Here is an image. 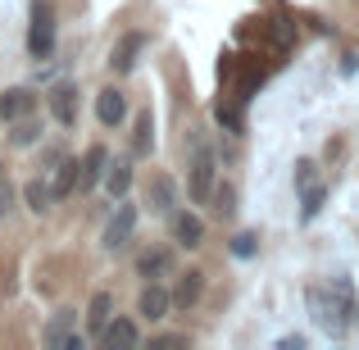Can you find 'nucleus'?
Wrapping results in <instances>:
<instances>
[{"label":"nucleus","mask_w":359,"mask_h":350,"mask_svg":"<svg viewBox=\"0 0 359 350\" xmlns=\"http://www.w3.org/2000/svg\"><path fill=\"white\" fill-rule=\"evenodd\" d=\"M305 300H309V309H314V318H318L323 332H332V337L346 332V314H351V300H355L351 282L337 278V282H327V287H309Z\"/></svg>","instance_id":"f257e3e1"},{"label":"nucleus","mask_w":359,"mask_h":350,"mask_svg":"<svg viewBox=\"0 0 359 350\" xmlns=\"http://www.w3.org/2000/svg\"><path fill=\"white\" fill-rule=\"evenodd\" d=\"M214 177H219V168H214V150L205 146V141H196L191 146V201L205 205L214 196Z\"/></svg>","instance_id":"f03ea898"},{"label":"nucleus","mask_w":359,"mask_h":350,"mask_svg":"<svg viewBox=\"0 0 359 350\" xmlns=\"http://www.w3.org/2000/svg\"><path fill=\"white\" fill-rule=\"evenodd\" d=\"M50 51H55V14L46 5H36L32 27H27V55L32 60H50Z\"/></svg>","instance_id":"7ed1b4c3"},{"label":"nucleus","mask_w":359,"mask_h":350,"mask_svg":"<svg viewBox=\"0 0 359 350\" xmlns=\"http://www.w3.org/2000/svg\"><path fill=\"white\" fill-rule=\"evenodd\" d=\"M46 346H55V350H78V346H82V337H78V314H73V309H60V314L46 323Z\"/></svg>","instance_id":"20e7f679"},{"label":"nucleus","mask_w":359,"mask_h":350,"mask_svg":"<svg viewBox=\"0 0 359 350\" xmlns=\"http://www.w3.org/2000/svg\"><path fill=\"white\" fill-rule=\"evenodd\" d=\"M132 232H137V210H132L128 201H118V210H114V219L105 223V250H123V245L132 241Z\"/></svg>","instance_id":"39448f33"},{"label":"nucleus","mask_w":359,"mask_h":350,"mask_svg":"<svg viewBox=\"0 0 359 350\" xmlns=\"http://www.w3.org/2000/svg\"><path fill=\"white\" fill-rule=\"evenodd\" d=\"M146 51V32H128L123 41L114 46V55H109V69L114 73H132L137 69V55Z\"/></svg>","instance_id":"423d86ee"},{"label":"nucleus","mask_w":359,"mask_h":350,"mask_svg":"<svg viewBox=\"0 0 359 350\" xmlns=\"http://www.w3.org/2000/svg\"><path fill=\"white\" fill-rule=\"evenodd\" d=\"M36 109V96L27 87H9L5 96H0V119L5 123H18V119H27Z\"/></svg>","instance_id":"0eeeda50"},{"label":"nucleus","mask_w":359,"mask_h":350,"mask_svg":"<svg viewBox=\"0 0 359 350\" xmlns=\"http://www.w3.org/2000/svg\"><path fill=\"white\" fill-rule=\"evenodd\" d=\"M50 114H55V123H64V128H73V123H78V87H69V82H60V87L50 91Z\"/></svg>","instance_id":"6e6552de"},{"label":"nucleus","mask_w":359,"mask_h":350,"mask_svg":"<svg viewBox=\"0 0 359 350\" xmlns=\"http://www.w3.org/2000/svg\"><path fill=\"white\" fill-rule=\"evenodd\" d=\"M105 164H109V150H105V146H91L87 155H82L78 191H91V187H100V177H105Z\"/></svg>","instance_id":"1a4fd4ad"},{"label":"nucleus","mask_w":359,"mask_h":350,"mask_svg":"<svg viewBox=\"0 0 359 350\" xmlns=\"http://www.w3.org/2000/svg\"><path fill=\"white\" fill-rule=\"evenodd\" d=\"M96 119L105 123V128H118V123L128 119V100H123L118 87H105V91L96 96Z\"/></svg>","instance_id":"9d476101"},{"label":"nucleus","mask_w":359,"mask_h":350,"mask_svg":"<svg viewBox=\"0 0 359 350\" xmlns=\"http://www.w3.org/2000/svg\"><path fill=\"white\" fill-rule=\"evenodd\" d=\"M168 305H173V296H168L164 287H155V282H150V287L137 296V314H141V318H150V323H159V318L168 314Z\"/></svg>","instance_id":"9b49d317"},{"label":"nucleus","mask_w":359,"mask_h":350,"mask_svg":"<svg viewBox=\"0 0 359 350\" xmlns=\"http://www.w3.org/2000/svg\"><path fill=\"white\" fill-rule=\"evenodd\" d=\"M201 291H205V273L201 269H187L182 278H177V287H173V305L177 309H191L196 300H201Z\"/></svg>","instance_id":"f8f14e48"},{"label":"nucleus","mask_w":359,"mask_h":350,"mask_svg":"<svg viewBox=\"0 0 359 350\" xmlns=\"http://www.w3.org/2000/svg\"><path fill=\"white\" fill-rule=\"evenodd\" d=\"M100 182H105V191L114 196V201H123V196H128V187H132V159H109Z\"/></svg>","instance_id":"ddd939ff"},{"label":"nucleus","mask_w":359,"mask_h":350,"mask_svg":"<svg viewBox=\"0 0 359 350\" xmlns=\"http://www.w3.org/2000/svg\"><path fill=\"white\" fill-rule=\"evenodd\" d=\"M109 318H114V296H109V291H96V296H91V305H87V332L100 337Z\"/></svg>","instance_id":"4468645a"},{"label":"nucleus","mask_w":359,"mask_h":350,"mask_svg":"<svg viewBox=\"0 0 359 350\" xmlns=\"http://www.w3.org/2000/svg\"><path fill=\"white\" fill-rule=\"evenodd\" d=\"M173 241L187 245V250H196V245L205 241V223L196 219V214H173Z\"/></svg>","instance_id":"2eb2a0df"},{"label":"nucleus","mask_w":359,"mask_h":350,"mask_svg":"<svg viewBox=\"0 0 359 350\" xmlns=\"http://www.w3.org/2000/svg\"><path fill=\"white\" fill-rule=\"evenodd\" d=\"M100 342H105V346H137L141 332H137V323H132V318H109L105 332H100Z\"/></svg>","instance_id":"dca6fc26"},{"label":"nucleus","mask_w":359,"mask_h":350,"mask_svg":"<svg viewBox=\"0 0 359 350\" xmlns=\"http://www.w3.org/2000/svg\"><path fill=\"white\" fill-rule=\"evenodd\" d=\"M146 201H150V210H159V214H173V201H177V187H173V177H164V173H159L155 182H150Z\"/></svg>","instance_id":"f3484780"},{"label":"nucleus","mask_w":359,"mask_h":350,"mask_svg":"<svg viewBox=\"0 0 359 350\" xmlns=\"http://www.w3.org/2000/svg\"><path fill=\"white\" fill-rule=\"evenodd\" d=\"M78 173H82L78 159H60V164H55V182H50L55 201H60V196H69V191H78Z\"/></svg>","instance_id":"a211bd4d"},{"label":"nucleus","mask_w":359,"mask_h":350,"mask_svg":"<svg viewBox=\"0 0 359 350\" xmlns=\"http://www.w3.org/2000/svg\"><path fill=\"white\" fill-rule=\"evenodd\" d=\"M155 150V119H150V109H141L137 114V132H132V155H150Z\"/></svg>","instance_id":"6ab92c4d"},{"label":"nucleus","mask_w":359,"mask_h":350,"mask_svg":"<svg viewBox=\"0 0 359 350\" xmlns=\"http://www.w3.org/2000/svg\"><path fill=\"white\" fill-rule=\"evenodd\" d=\"M23 201H27V210H32V214H46V210L55 205V191H50V182L32 177V182L23 187Z\"/></svg>","instance_id":"aec40b11"},{"label":"nucleus","mask_w":359,"mask_h":350,"mask_svg":"<svg viewBox=\"0 0 359 350\" xmlns=\"http://www.w3.org/2000/svg\"><path fill=\"white\" fill-rule=\"evenodd\" d=\"M168 269H173V255H168V250H146L137 260V273H141V278H159V273H168Z\"/></svg>","instance_id":"412c9836"},{"label":"nucleus","mask_w":359,"mask_h":350,"mask_svg":"<svg viewBox=\"0 0 359 350\" xmlns=\"http://www.w3.org/2000/svg\"><path fill=\"white\" fill-rule=\"evenodd\" d=\"M9 128H14V132H9V141H14V146H32V141L41 137V123H32V114L18 119V123H9Z\"/></svg>","instance_id":"4be33fe9"},{"label":"nucleus","mask_w":359,"mask_h":350,"mask_svg":"<svg viewBox=\"0 0 359 350\" xmlns=\"http://www.w3.org/2000/svg\"><path fill=\"white\" fill-rule=\"evenodd\" d=\"M300 196H305V210H300V219L309 223V219H314L318 210H323V196H327V191H323V187L314 182V187H305V191H300Z\"/></svg>","instance_id":"5701e85b"},{"label":"nucleus","mask_w":359,"mask_h":350,"mask_svg":"<svg viewBox=\"0 0 359 350\" xmlns=\"http://www.w3.org/2000/svg\"><path fill=\"white\" fill-rule=\"evenodd\" d=\"M269 36H273V41H278V46H291V36H296V27H291V18H273V23H269Z\"/></svg>","instance_id":"b1692460"},{"label":"nucleus","mask_w":359,"mask_h":350,"mask_svg":"<svg viewBox=\"0 0 359 350\" xmlns=\"http://www.w3.org/2000/svg\"><path fill=\"white\" fill-rule=\"evenodd\" d=\"M214 119H219V123H223V128H232V132H241V114H237V105H223V100H219V105H214Z\"/></svg>","instance_id":"393cba45"},{"label":"nucleus","mask_w":359,"mask_h":350,"mask_svg":"<svg viewBox=\"0 0 359 350\" xmlns=\"http://www.w3.org/2000/svg\"><path fill=\"white\" fill-rule=\"evenodd\" d=\"M314 159H300V164H296V187H300V191H305V187H314Z\"/></svg>","instance_id":"a878e982"},{"label":"nucleus","mask_w":359,"mask_h":350,"mask_svg":"<svg viewBox=\"0 0 359 350\" xmlns=\"http://www.w3.org/2000/svg\"><path fill=\"white\" fill-rule=\"evenodd\" d=\"M232 255L250 260V255H255V232H241V236H232Z\"/></svg>","instance_id":"bb28decb"},{"label":"nucleus","mask_w":359,"mask_h":350,"mask_svg":"<svg viewBox=\"0 0 359 350\" xmlns=\"http://www.w3.org/2000/svg\"><path fill=\"white\" fill-rule=\"evenodd\" d=\"M14 210V187H9V177L0 173V214H9Z\"/></svg>","instance_id":"cd10ccee"},{"label":"nucleus","mask_w":359,"mask_h":350,"mask_svg":"<svg viewBox=\"0 0 359 350\" xmlns=\"http://www.w3.org/2000/svg\"><path fill=\"white\" fill-rule=\"evenodd\" d=\"M341 73L351 78V73H359V51H346L341 55Z\"/></svg>","instance_id":"c85d7f7f"},{"label":"nucleus","mask_w":359,"mask_h":350,"mask_svg":"<svg viewBox=\"0 0 359 350\" xmlns=\"http://www.w3.org/2000/svg\"><path fill=\"white\" fill-rule=\"evenodd\" d=\"M214 210H219V214H232V187H223V191H219V205H214Z\"/></svg>","instance_id":"c756f323"},{"label":"nucleus","mask_w":359,"mask_h":350,"mask_svg":"<svg viewBox=\"0 0 359 350\" xmlns=\"http://www.w3.org/2000/svg\"><path fill=\"white\" fill-rule=\"evenodd\" d=\"M0 173H5V168H0Z\"/></svg>","instance_id":"7c9ffc66"}]
</instances>
